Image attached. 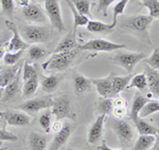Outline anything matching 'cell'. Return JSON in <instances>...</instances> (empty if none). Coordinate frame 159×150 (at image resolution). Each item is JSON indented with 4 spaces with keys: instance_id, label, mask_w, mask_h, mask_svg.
Returning <instances> with one entry per match:
<instances>
[{
    "instance_id": "obj_1",
    "label": "cell",
    "mask_w": 159,
    "mask_h": 150,
    "mask_svg": "<svg viewBox=\"0 0 159 150\" xmlns=\"http://www.w3.org/2000/svg\"><path fill=\"white\" fill-rule=\"evenodd\" d=\"M153 20L154 19L148 15H134V16L123 19L121 22V28L134 34L142 41L151 44L148 30H150Z\"/></svg>"
},
{
    "instance_id": "obj_2",
    "label": "cell",
    "mask_w": 159,
    "mask_h": 150,
    "mask_svg": "<svg viewBox=\"0 0 159 150\" xmlns=\"http://www.w3.org/2000/svg\"><path fill=\"white\" fill-rule=\"evenodd\" d=\"M20 36L27 44H42L51 39V30L46 25H22L20 28Z\"/></svg>"
},
{
    "instance_id": "obj_3",
    "label": "cell",
    "mask_w": 159,
    "mask_h": 150,
    "mask_svg": "<svg viewBox=\"0 0 159 150\" xmlns=\"http://www.w3.org/2000/svg\"><path fill=\"white\" fill-rule=\"evenodd\" d=\"M79 54V50L74 49L67 52L55 53L49 58L47 62L43 63V68L49 71H65L70 67Z\"/></svg>"
},
{
    "instance_id": "obj_4",
    "label": "cell",
    "mask_w": 159,
    "mask_h": 150,
    "mask_svg": "<svg viewBox=\"0 0 159 150\" xmlns=\"http://www.w3.org/2000/svg\"><path fill=\"white\" fill-rule=\"evenodd\" d=\"M108 125L112 129V131L116 133L120 144L123 147H127L132 143L133 139H134V130H133V127L129 125V123L123 121L122 118H109Z\"/></svg>"
},
{
    "instance_id": "obj_5",
    "label": "cell",
    "mask_w": 159,
    "mask_h": 150,
    "mask_svg": "<svg viewBox=\"0 0 159 150\" xmlns=\"http://www.w3.org/2000/svg\"><path fill=\"white\" fill-rule=\"evenodd\" d=\"M144 58H147V55L143 52H121L112 56L111 62L132 73L136 65L142 62Z\"/></svg>"
},
{
    "instance_id": "obj_6",
    "label": "cell",
    "mask_w": 159,
    "mask_h": 150,
    "mask_svg": "<svg viewBox=\"0 0 159 150\" xmlns=\"http://www.w3.org/2000/svg\"><path fill=\"white\" fill-rule=\"evenodd\" d=\"M126 47L124 44H117L106 39H90L84 45L78 47V50L91 51V52H112L116 50H121Z\"/></svg>"
},
{
    "instance_id": "obj_7",
    "label": "cell",
    "mask_w": 159,
    "mask_h": 150,
    "mask_svg": "<svg viewBox=\"0 0 159 150\" xmlns=\"http://www.w3.org/2000/svg\"><path fill=\"white\" fill-rule=\"evenodd\" d=\"M45 1V11L50 22L58 31H65L66 28L61 18V12L58 4V0H43Z\"/></svg>"
},
{
    "instance_id": "obj_8",
    "label": "cell",
    "mask_w": 159,
    "mask_h": 150,
    "mask_svg": "<svg viewBox=\"0 0 159 150\" xmlns=\"http://www.w3.org/2000/svg\"><path fill=\"white\" fill-rule=\"evenodd\" d=\"M52 113L58 121L63 118L74 119V114L72 113V108H71V101L67 94H64L53 101Z\"/></svg>"
},
{
    "instance_id": "obj_9",
    "label": "cell",
    "mask_w": 159,
    "mask_h": 150,
    "mask_svg": "<svg viewBox=\"0 0 159 150\" xmlns=\"http://www.w3.org/2000/svg\"><path fill=\"white\" fill-rule=\"evenodd\" d=\"M53 106V100L50 96H43V97L33 98V100L25 101L21 105H19V109L27 113H35L40 110L49 109Z\"/></svg>"
},
{
    "instance_id": "obj_10",
    "label": "cell",
    "mask_w": 159,
    "mask_h": 150,
    "mask_svg": "<svg viewBox=\"0 0 159 150\" xmlns=\"http://www.w3.org/2000/svg\"><path fill=\"white\" fill-rule=\"evenodd\" d=\"M21 14L25 20L35 24H45L47 21V15L39 4L31 2L28 6L22 7Z\"/></svg>"
},
{
    "instance_id": "obj_11",
    "label": "cell",
    "mask_w": 159,
    "mask_h": 150,
    "mask_svg": "<svg viewBox=\"0 0 159 150\" xmlns=\"http://www.w3.org/2000/svg\"><path fill=\"white\" fill-rule=\"evenodd\" d=\"M6 24L9 31L13 34V37L9 40V52H15L19 50H25L29 48V44L21 38L18 31L17 25L11 20H6Z\"/></svg>"
},
{
    "instance_id": "obj_12",
    "label": "cell",
    "mask_w": 159,
    "mask_h": 150,
    "mask_svg": "<svg viewBox=\"0 0 159 150\" xmlns=\"http://www.w3.org/2000/svg\"><path fill=\"white\" fill-rule=\"evenodd\" d=\"M106 115L104 114H99V116L96 118V121L92 123L88 130V136H87V142L89 144H96L101 139L102 134L104 131V123Z\"/></svg>"
},
{
    "instance_id": "obj_13",
    "label": "cell",
    "mask_w": 159,
    "mask_h": 150,
    "mask_svg": "<svg viewBox=\"0 0 159 150\" xmlns=\"http://www.w3.org/2000/svg\"><path fill=\"white\" fill-rule=\"evenodd\" d=\"M2 118L6 119L7 125L25 127L30 124V116L19 111H3Z\"/></svg>"
},
{
    "instance_id": "obj_14",
    "label": "cell",
    "mask_w": 159,
    "mask_h": 150,
    "mask_svg": "<svg viewBox=\"0 0 159 150\" xmlns=\"http://www.w3.org/2000/svg\"><path fill=\"white\" fill-rule=\"evenodd\" d=\"M21 69L17 72L16 76L3 88V96H2V98H1V101L7 103V101H12L13 98H15V96L18 94L20 90V83H21V78H20Z\"/></svg>"
},
{
    "instance_id": "obj_15",
    "label": "cell",
    "mask_w": 159,
    "mask_h": 150,
    "mask_svg": "<svg viewBox=\"0 0 159 150\" xmlns=\"http://www.w3.org/2000/svg\"><path fill=\"white\" fill-rule=\"evenodd\" d=\"M112 76L114 73L109 74L105 78H96V79H91V84H93L97 87V91L103 98H109L112 96Z\"/></svg>"
},
{
    "instance_id": "obj_16",
    "label": "cell",
    "mask_w": 159,
    "mask_h": 150,
    "mask_svg": "<svg viewBox=\"0 0 159 150\" xmlns=\"http://www.w3.org/2000/svg\"><path fill=\"white\" fill-rule=\"evenodd\" d=\"M71 131H72V127L69 123L63 124L61 128L56 132L53 142L51 144L50 150H60L64 145L66 144V142L68 141V139L70 138Z\"/></svg>"
},
{
    "instance_id": "obj_17",
    "label": "cell",
    "mask_w": 159,
    "mask_h": 150,
    "mask_svg": "<svg viewBox=\"0 0 159 150\" xmlns=\"http://www.w3.org/2000/svg\"><path fill=\"white\" fill-rule=\"evenodd\" d=\"M75 31L70 32L66 35L63 39L58 42V45H56L55 50L53 51V54L55 53H61V52H67V51H71L74 49H78L79 45L76 41V34Z\"/></svg>"
},
{
    "instance_id": "obj_18",
    "label": "cell",
    "mask_w": 159,
    "mask_h": 150,
    "mask_svg": "<svg viewBox=\"0 0 159 150\" xmlns=\"http://www.w3.org/2000/svg\"><path fill=\"white\" fill-rule=\"evenodd\" d=\"M28 142H29L31 150H45L49 142V138L39 132L31 131L28 138Z\"/></svg>"
},
{
    "instance_id": "obj_19",
    "label": "cell",
    "mask_w": 159,
    "mask_h": 150,
    "mask_svg": "<svg viewBox=\"0 0 159 150\" xmlns=\"http://www.w3.org/2000/svg\"><path fill=\"white\" fill-rule=\"evenodd\" d=\"M145 77H147V83L150 88L151 92L153 95L158 97L159 95V72L158 70H154L150 68L148 66L145 67Z\"/></svg>"
},
{
    "instance_id": "obj_20",
    "label": "cell",
    "mask_w": 159,
    "mask_h": 150,
    "mask_svg": "<svg viewBox=\"0 0 159 150\" xmlns=\"http://www.w3.org/2000/svg\"><path fill=\"white\" fill-rule=\"evenodd\" d=\"M22 68V63H16L14 66H9L0 71V87L4 88L13 78L16 76L17 72Z\"/></svg>"
},
{
    "instance_id": "obj_21",
    "label": "cell",
    "mask_w": 159,
    "mask_h": 150,
    "mask_svg": "<svg viewBox=\"0 0 159 150\" xmlns=\"http://www.w3.org/2000/svg\"><path fill=\"white\" fill-rule=\"evenodd\" d=\"M134 125L137 128L138 132L142 135H154V136H157L158 135V128L151 124H148L147 121H144L143 118H136L135 121H133Z\"/></svg>"
},
{
    "instance_id": "obj_22",
    "label": "cell",
    "mask_w": 159,
    "mask_h": 150,
    "mask_svg": "<svg viewBox=\"0 0 159 150\" xmlns=\"http://www.w3.org/2000/svg\"><path fill=\"white\" fill-rule=\"evenodd\" d=\"M148 101V98L145 96H143L140 92H137L134 96V100L132 103V108H130L129 112V118L130 121H135L136 118H139V112L142 109V107L145 105V103Z\"/></svg>"
},
{
    "instance_id": "obj_23",
    "label": "cell",
    "mask_w": 159,
    "mask_h": 150,
    "mask_svg": "<svg viewBox=\"0 0 159 150\" xmlns=\"http://www.w3.org/2000/svg\"><path fill=\"white\" fill-rule=\"evenodd\" d=\"M133 77V74L126 75V76H117L115 75L112 76V80H111V85H112V96L117 95L120 92H122L123 90L127 88L129 84L130 78Z\"/></svg>"
},
{
    "instance_id": "obj_24",
    "label": "cell",
    "mask_w": 159,
    "mask_h": 150,
    "mask_svg": "<svg viewBox=\"0 0 159 150\" xmlns=\"http://www.w3.org/2000/svg\"><path fill=\"white\" fill-rule=\"evenodd\" d=\"M91 80L85 77L82 74H75L73 77V86L74 90L78 94H83L90 90L91 88Z\"/></svg>"
},
{
    "instance_id": "obj_25",
    "label": "cell",
    "mask_w": 159,
    "mask_h": 150,
    "mask_svg": "<svg viewBox=\"0 0 159 150\" xmlns=\"http://www.w3.org/2000/svg\"><path fill=\"white\" fill-rule=\"evenodd\" d=\"M157 141V136L154 135H142L140 134V136L136 141L134 146L132 147L130 150H150L153 147V145L155 144V142Z\"/></svg>"
},
{
    "instance_id": "obj_26",
    "label": "cell",
    "mask_w": 159,
    "mask_h": 150,
    "mask_svg": "<svg viewBox=\"0 0 159 150\" xmlns=\"http://www.w3.org/2000/svg\"><path fill=\"white\" fill-rule=\"evenodd\" d=\"M87 25V30L91 33H110L115 30V27L110 24H104L102 21H98V20H90L89 19Z\"/></svg>"
},
{
    "instance_id": "obj_27",
    "label": "cell",
    "mask_w": 159,
    "mask_h": 150,
    "mask_svg": "<svg viewBox=\"0 0 159 150\" xmlns=\"http://www.w3.org/2000/svg\"><path fill=\"white\" fill-rule=\"evenodd\" d=\"M61 83V77L56 74L47 76L42 80V89L47 93H53L57 90Z\"/></svg>"
},
{
    "instance_id": "obj_28",
    "label": "cell",
    "mask_w": 159,
    "mask_h": 150,
    "mask_svg": "<svg viewBox=\"0 0 159 150\" xmlns=\"http://www.w3.org/2000/svg\"><path fill=\"white\" fill-rule=\"evenodd\" d=\"M38 88V76L30 78V79L24 81V87H22V97L28 98L35 93Z\"/></svg>"
},
{
    "instance_id": "obj_29",
    "label": "cell",
    "mask_w": 159,
    "mask_h": 150,
    "mask_svg": "<svg viewBox=\"0 0 159 150\" xmlns=\"http://www.w3.org/2000/svg\"><path fill=\"white\" fill-rule=\"evenodd\" d=\"M148 87V83H147V77H145L144 73H140V74H135L133 75V77L130 78L129 84L127 86L126 89H132L136 88L139 91L145 90Z\"/></svg>"
},
{
    "instance_id": "obj_30",
    "label": "cell",
    "mask_w": 159,
    "mask_h": 150,
    "mask_svg": "<svg viewBox=\"0 0 159 150\" xmlns=\"http://www.w3.org/2000/svg\"><path fill=\"white\" fill-rule=\"evenodd\" d=\"M66 1H67L68 6L70 7L71 12H72L73 18H74V31L76 32V29H78L79 27H83V25H86L87 24H88L89 18L86 16H84V15H82L81 13H80L78 10L73 6V4L71 3L70 0H66Z\"/></svg>"
},
{
    "instance_id": "obj_31",
    "label": "cell",
    "mask_w": 159,
    "mask_h": 150,
    "mask_svg": "<svg viewBox=\"0 0 159 150\" xmlns=\"http://www.w3.org/2000/svg\"><path fill=\"white\" fill-rule=\"evenodd\" d=\"M159 111V103L158 101H147L145 105L142 107V109L139 112V118H144L147 116L151 115V114L158 112Z\"/></svg>"
},
{
    "instance_id": "obj_32",
    "label": "cell",
    "mask_w": 159,
    "mask_h": 150,
    "mask_svg": "<svg viewBox=\"0 0 159 150\" xmlns=\"http://www.w3.org/2000/svg\"><path fill=\"white\" fill-rule=\"evenodd\" d=\"M73 6L75 7L82 15L86 17H91L90 13V1L89 0H70Z\"/></svg>"
},
{
    "instance_id": "obj_33",
    "label": "cell",
    "mask_w": 159,
    "mask_h": 150,
    "mask_svg": "<svg viewBox=\"0 0 159 150\" xmlns=\"http://www.w3.org/2000/svg\"><path fill=\"white\" fill-rule=\"evenodd\" d=\"M25 50H19V51H15V52H7L4 54L3 56V62L6 66H14L16 63L19 62L20 58H21L22 54H24Z\"/></svg>"
},
{
    "instance_id": "obj_34",
    "label": "cell",
    "mask_w": 159,
    "mask_h": 150,
    "mask_svg": "<svg viewBox=\"0 0 159 150\" xmlns=\"http://www.w3.org/2000/svg\"><path fill=\"white\" fill-rule=\"evenodd\" d=\"M142 6L148 10V16L153 19L159 18V0H142Z\"/></svg>"
},
{
    "instance_id": "obj_35",
    "label": "cell",
    "mask_w": 159,
    "mask_h": 150,
    "mask_svg": "<svg viewBox=\"0 0 159 150\" xmlns=\"http://www.w3.org/2000/svg\"><path fill=\"white\" fill-rule=\"evenodd\" d=\"M51 121H52V112L50 110H45L40 114L38 123L42 126V128L45 130V132H50L51 129Z\"/></svg>"
},
{
    "instance_id": "obj_36",
    "label": "cell",
    "mask_w": 159,
    "mask_h": 150,
    "mask_svg": "<svg viewBox=\"0 0 159 150\" xmlns=\"http://www.w3.org/2000/svg\"><path fill=\"white\" fill-rule=\"evenodd\" d=\"M129 0H119L118 1V3L114 7V15H112V27L116 28V25L118 24V16H120V15H122L123 13H124V10L125 7H126L127 3H129Z\"/></svg>"
},
{
    "instance_id": "obj_37",
    "label": "cell",
    "mask_w": 159,
    "mask_h": 150,
    "mask_svg": "<svg viewBox=\"0 0 159 150\" xmlns=\"http://www.w3.org/2000/svg\"><path fill=\"white\" fill-rule=\"evenodd\" d=\"M46 55V51L43 47L37 45H33L29 47V52H28V56L31 60H38L43 58Z\"/></svg>"
},
{
    "instance_id": "obj_38",
    "label": "cell",
    "mask_w": 159,
    "mask_h": 150,
    "mask_svg": "<svg viewBox=\"0 0 159 150\" xmlns=\"http://www.w3.org/2000/svg\"><path fill=\"white\" fill-rule=\"evenodd\" d=\"M112 109H114V104H112L111 98H103V100L100 101L98 105V112L100 114H110L112 112Z\"/></svg>"
},
{
    "instance_id": "obj_39",
    "label": "cell",
    "mask_w": 159,
    "mask_h": 150,
    "mask_svg": "<svg viewBox=\"0 0 159 150\" xmlns=\"http://www.w3.org/2000/svg\"><path fill=\"white\" fill-rule=\"evenodd\" d=\"M142 62L144 63H147V66H148L150 68H152V69L158 70L159 69V51H158V49L154 50L152 55L148 58H144Z\"/></svg>"
},
{
    "instance_id": "obj_40",
    "label": "cell",
    "mask_w": 159,
    "mask_h": 150,
    "mask_svg": "<svg viewBox=\"0 0 159 150\" xmlns=\"http://www.w3.org/2000/svg\"><path fill=\"white\" fill-rule=\"evenodd\" d=\"M22 80L25 81L30 78L34 77V76H38L37 75V69L34 67L33 65H30V63L25 62V66L22 67Z\"/></svg>"
},
{
    "instance_id": "obj_41",
    "label": "cell",
    "mask_w": 159,
    "mask_h": 150,
    "mask_svg": "<svg viewBox=\"0 0 159 150\" xmlns=\"http://www.w3.org/2000/svg\"><path fill=\"white\" fill-rule=\"evenodd\" d=\"M0 4H1L2 14L6 16L12 17L14 15L15 11V3L14 0H0Z\"/></svg>"
},
{
    "instance_id": "obj_42",
    "label": "cell",
    "mask_w": 159,
    "mask_h": 150,
    "mask_svg": "<svg viewBox=\"0 0 159 150\" xmlns=\"http://www.w3.org/2000/svg\"><path fill=\"white\" fill-rule=\"evenodd\" d=\"M9 34L4 33L3 36L0 37V62L3 58L4 54L7 52L9 50Z\"/></svg>"
},
{
    "instance_id": "obj_43",
    "label": "cell",
    "mask_w": 159,
    "mask_h": 150,
    "mask_svg": "<svg viewBox=\"0 0 159 150\" xmlns=\"http://www.w3.org/2000/svg\"><path fill=\"white\" fill-rule=\"evenodd\" d=\"M0 141L16 142L18 141V138H17V135L13 134L12 132H9L7 129H0Z\"/></svg>"
},
{
    "instance_id": "obj_44",
    "label": "cell",
    "mask_w": 159,
    "mask_h": 150,
    "mask_svg": "<svg viewBox=\"0 0 159 150\" xmlns=\"http://www.w3.org/2000/svg\"><path fill=\"white\" fill-rule=\"evenodd\" d=\"M116 0H99L98 6H97V10L98 12H102L104 16H107V10L110 6V4L112 2H115Z\"/></svg>"
},
{
    "instance_id": "obj_45",
    "label": "cell",
    "mask_w": 159,
    "mask_h": 150,
    "mask_svg": "<svg viewBox=\"0 0 159 150\" xmlns=\"http://www.w3.org/2000/svg\"><path fill=\"white\" fill-rule=\"evenodd\" d=\"M114 115L117 118H122L126 114V107H120V108H114Z\"/></svg>"
},
{
    "instance_id": "obj_46",
    "label": "cell",
    "mask_w": 159,
    "mask_h": 150,
    "mask_svg": "<svg viewBox=\"0 0 159 150\" xmlns=\"http://www.w3.org/2000/svg\"><path fill=\"white\" fill-rule=\"evenodd\" d=\"M112 104H114V108H120V107H126V103L125 101L121 97H118L115 101H112Z\"/></svg>"
},
{
    "instance_id": "obj_47",
    "label": "cell",
    "mask_w": 159,
    "mask_h": 150,
    "mask_svg": "<svg viewBox=\"0 0 159 150\" xmlns=\"http://www.w3.org/2000/svg\"><path fill=\"white\" fill-rule=\"evenodd\" d=\"M98 150H124V149H112V148H110V147H108L106 145V143H104L101 145V146H99L98 147Z\"/></svg>"
},
{
    "instance_id": "obj_48",
    "label": "cell",
    "mask_w": 159,
    "mask_h": 150,
    "mask_svg": "<svg viewBox=\"0 0 159 150\" xmlns=\"http://www.w3.org/2000/svg\"><path fill=\"white\" fill-rule=\"evenodd\" d=\"M7 122H6V119H4L2 116H0V129H6V127H7Z\"/></svg>"
},
{
    "instance_id": "obj_49",
    "label": "cell",
    "mask_w": 159,
    "mask_h": 150,
    "mask_svg": "<svg viewBox=\"0 0 159 150\" xmlns=\"http://www.w3.org/2000/svg\"><path fill=\"white\" fill-rule=\"evenodd\" d=\"M61 126H63V124L60 123V122H56V123L54 124V127H53V130H54L55 132H57L61 128Z\"/></svg>"
},
{
    "instance_id": "obj_50",
    "label": "cell",
    "mask_w": 159,
    "mask_h": 150,
    "mask_svg": "<svg viewBox=\"0 0 159 150\" xmlns=\"http://www.w3.org/2000/svg\"><path fill=\"white\" fill-rule=\"evenodd\" d=\"M2 96H3V88L0 87V101H1Z\"/></svg>"
},
{
    "instance_id": "obj_51",
    "label": "cell",
    "mask_w": 159,
    "mask_h": 150,
    "mask_svg": "<svg viewBox=\"0 0 159 150\" xmlns=\"http://www.w3.org/2000/svg\"><path fill=\"white\" fill-rule=\"evenodd\" d=\"M7 149H9V148H7V147H3V148H0V150H7Z\"/></svg>"
},
{
    "instance_id": "obj_52",
    "label": "cell",
    "mask_w": 159,
    "mask_h": 150,
    "mask_svg": "<svg viewBox=\"0 0 159 150\" xmlns=\"http://www.w3.org/2000/svg\"><path fill=\"white\" fill-rule=\"evenodd\" d=\"M137 1H139V0H130V2H137Z\"/></svg>"
},
{
    "instance_id": "obj_53",
    "label": "cell",
    "mask_w": 159,
    "mask_h": 150,
    "mask_svg": "<svg viewBox=\"0 0 159 150\" xmlns=\"http://www.w3.org/2000/svg\"><path fill=\"white\" fill-rule=\"evenodd\" d=\"M37 2H40V1H43V0H36Z\"/></svg>"
},
{
    "instance_id": "obj_54",
    "label": "cell",
    "mask_w": 159,
    "mask_h": 150,
    "mask_svg": "<svg viewBox=\"0 0 159 150\" xmlns=\"http://www.w3.org/2000/svg\"><path fill=\"white\" fill-rule=\"evenodd\" d=\"M0 116H2V112H1V111H0Z\"/></svg>"
},
{
    "instance_id": "obj_55",
    "label": "cell",
    "mask_w": 159,
    "mask_h": 150,
    "mask_svg": "<svg viewBox=\"0 0 159 150\" xmlns=\"http://www.w3.org/2000/svg\"><path fill=\"white\" fill-rule=\"evenodd\" d=\"M17 1H19V0H17Z\"/></svg>"
},
{
    "instance_id": "obj_56",
    "label": "cell",
    "mask_w": 159,
    "mask_h": 150,
    "mask_svg": "<svg viewBox=\"0 0 159 150\" xmlns=\"http://www.w3.org/2000/svg\"><path fill=\"white\" fill-rule=\"evenodd\" d=\"M11 150H12V149H11Z\"/></svg>"
}]
</instances>
